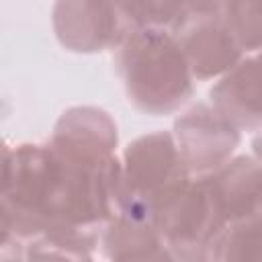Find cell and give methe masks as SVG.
<instances>
[{
    "mask_svg": "<svg viewBox=\"0 0 262 262\" xmlns=\"http://www.w3.org/2000/svg\"><path fill=\"white\" fill-rule=\"evenodd\" d=\"M129 102L145 115H172L194 94V78L174 33L137 27L117 49Z\"/></svg>",
    "mask_w": 262,
    "mask_h": 262,
    "instance_id": "1",
    "label": "cell"
},
{
    "mask_svg": "<svg viewBox=\"0 0 262 262\" xmlns=\"http://www.w3.org/2000/svg\"><path fill=\"white\" fill-rule=\"evenodd\" d=\"M186 176L170 131H154L133 139L119 158L117 213L151 217L156 205Z\"/></svg>",
    "mask_w": 262,
    "mask_h": 262,
    "instance_id": "2",
    "label": "cell"
},
{
    "mask_svg": "<svg viewBox=\"0 0 262 262\" xmlns=\"http://www.w3.org/2000/svg\"><path fill=\"white\" fill-rule=\"evenodd\" d=\"M149 221L158 229L172 260H207L211 242L221 231V219L207 176H186L151 211Z\"/></svg>",
    "mask_w": 262,
    "mask_h": 262,
    "instance_id": "3",
    "label": "cell"
},
{
    "mask_svg": "<svg viewBox=\"0 0 262 262\" xmlns=\"http://www.w3.org/2000/svg\"><path fill=\"white\" fill-rule=\"evenodd\" d=\"M51 151L47 143L12 145L0 176V217L18 242L43 231V196Z\"/></svg>",
    "mask_w": 262,
    "mask_h": 262,
    "instance_id": "4",
    "label": "cell"
},
{
    "mask_svg": "<svg viewBox=\"0 0 262 262\" xmlns=\"http://www.w3.org/2000/svg\"><path fill=\"white\" fill-rule=\"evenodd\" d=\"M51 25L59 45L72 53L119 49L137 29L125 0H55Z\"/></svg>",
    "mask_w": 262,
    "mask_h": 262,
    "instance_id": "5",
    "label": "cell"
},
{
    "mask_svg": "<svg viewBox=\"0 0 262 262\" xmlns=\"http://www.w3.org/2000/svg\"><path fill=\"white\" fill-rule=\"evenodd\" d=\"M170 133L190 176H207L221 168L235 156L242 141V131L209 102L188 106L178 115Z\"/></svg>",
    "mask_w": 262,
    "mask_h": 262,
    "instance_id": "6",
    "label": "cell"
},
{
    "mask_svg": "<svg viewBox=\"0 0 262 262\" xmlns=\"http://www.w3.org/2000/svg\"><path fill=\"white\" fill-rule=\"evenodd\" d=\"M49 147L76 162L102 164L117 158L119 131L115 119L98 106H70L57 119Z\"/></svg>",
    "mask_w": 262,
    "mask_h": 262,
    "instance_id": "7",
    "label": "cell"
},
{
    "mask_svg": "<svg viewBox=\"0 0 262 262\" xmlns=\"http://www.w3.org/2000/svg\"><path fill=\"white\" fill-rule=\"evenodd\" d=\"M174 37L190 68L192 78L199 82L223 76L244 55H248L242 51L217 10L192 14L174 33Z\"/></svg>",
    "mask_w": 262,
    "mask_h": 262,
    "instance_id": "8",
    "label": "cell"
},
{
    "mask_svg": "<svg viewBox=\"0 0 262 262\" xmlns=\"http://www.w3.org/2000/svg\"><path fill=\"white\" fill-rule=\"evenodd\" d=\"M209 104L239 131L256 133L262 123L258 53L244 55L231 70L219 76L217 84L209 92Z\"/></svg>",
    "mask_w": 262,
    "mask_h": 262,
    "instance_id": "9",
    "label": "cell"
},
{
    "mask_svg": "<svg viewBox=\"0 0 262 262\" xmlns=\"http://www.w3.org/2000/svg\"><path fill=\"white\" fill-rule=\"evenodd\" d=\"M215 207L225 223L262 213L260 160L258 156H233L207 174Z\"/></svg>",
    "mask_w": 262,
    "mask_h": 262,
    "instance_id": "10",
    "label": "cell"
},
{
    "mask_svg": "<svg viewBox=\"0 0 262 262\" xmlns=\"http://www.w3.org/2000/svg\"><path fill=\"white\" fill-rule=\"evenodd\" d=\"M98 246L108 260H172L154 223L125 213H115L102 225Z\"/></svg>",
    "mask_w": 262,
    "mask_h": 262,
    "instance_id": "11",
    "label": "cell"
},
{
    "mask_svg": "<svg viewBox=\"0 0 262 262\" xmlns=\"http://www.w3.org/2000/svg\"><path fill=\"white\" fill-rule=\"evenodd\" d=\"M262 215L229 221L211 242L207 260H260Z\"/></svg>",
    "mask_w": 262,
    "mask_h": 262,
    "instance_id": "12",
    "label": "cell"
},
{
    "mask_svg": "<svg viewBox=\"0 0 262 262\" xmlns=\"http://www.w3.org/2000/svg\"><path fill=\"white\" fill-rule=\"evenodd\" d=\"M100 231H57L41 233L25 242L27 258H66V260H90L98 248Z\"/></svg>",
    "mask_w": 262,
    "mask_h": 262,
    "instance_id": "13",
    "label": "cell"
},
{
    "mask_svg": "<svg viewBox=\"0 0 262 262\" xmlns=\"http://www.w3.org/2000/svg\"><path fill=\"white\" fill-rule=\"evenodd\" d=\"M217 12L244 53H258L262 43V0H221Z\"/></svg>",
    "mask_w": 262,
    "mask_h": 262,
    "instance_id": "14",
    "label": "cell"
},
{
    "mask_svg": "<svg viewBox=\"0 0 262 262\" xmlns=\"http://www.w3.org/2000/svg\"><path fill=\"white\" fill-rule=\"evenodd\" d=\"M137 27L176 33L190 16V0H125Z\"/></svg>",
    "mask_w": 262,
    "mask_h": 262,
    "instance_id": "15",
    "label": "cell"
},
{
    "mask_svg": "<svg viewBox=\"0 0 262 262\" xmlns=\"http://www.w3.org/2000/svg\"><path fill=\"white\" fill-rule=\"evenodd\" d=\"M18 248H25L23 242H18L10 229L6 227V223L2 221L0 217V258H8V256H20L18 254Z\"/></svg>",
    "mask_w": 262,
    "mask_h": 262,
    "instance_id": "16",
    "label": "cell"
}]
</instances>
